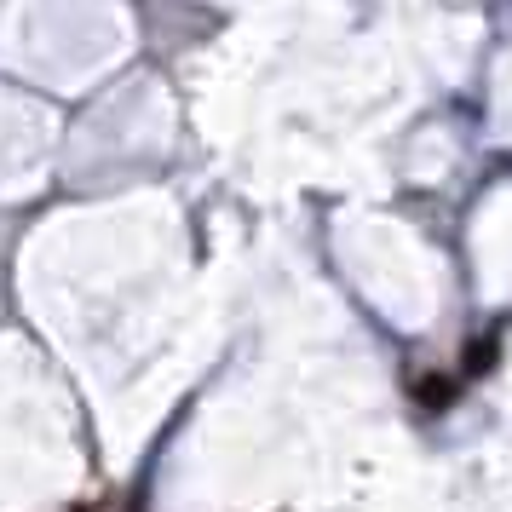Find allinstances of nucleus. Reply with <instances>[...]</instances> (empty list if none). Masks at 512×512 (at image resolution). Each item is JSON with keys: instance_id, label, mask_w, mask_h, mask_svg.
I'll use <instances>...</instances> for the list:
<instances>
[{"instance_id": "obj_1", "label": "nucleus", "mask_w": 512, "mask_h": 512, "mask_svg": "<svg viewBox=\"0 0 512 512\" xmlns=\"http://www.w3.org/2000/svg\"><path fill=\"white\" fill-rule=\"evenodd\" d=\"M415 392L426 397V403H449V397H455V386H449V380H420Z\"/></svg>"}]
</instances>
